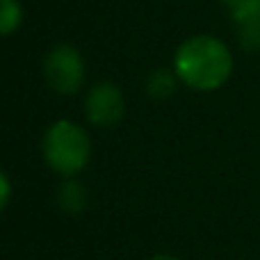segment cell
<instances>
[{"label": "cell", "mask_w": 260, "mask_h": 260, "mask_svg": "<svg viewBox=\"0 0 260 260\" xmlns=\"http://www.w3.org/2000/svg\"><path fill=\"white\" fill-rule=\"evenodd\" d=\"M176 76L197 91L219 89L233 73V55L224 41L208 35L189 37L174 57Z\"/></svg>", "instance_id": "obj_1"}, {"label": "cell", "mask_w": 260, "mask_h": 260, "mask_svg": "<svg viewBox=\"0 0 260 260\" xmlns=\"http://www.w3.org/2000/svg\"><path fill=\"white\" fill-rule=\"evenodd\" d=\"M91 155V144L87 133L71 121H57L48 128L44 137V157L59 174H78L87 167Z\"/></svg>", "instance_id": "obj_2"}, {"label": "cell", "mask_w": 260, "mask_h": 260, "mask_svg": "<svg viewBox=\"0 0 260 260\" xmlns=\"http://www.w3.org/2000/svg\"><path fill=\"white\" fill-rule=\"evenodd\" d=\"M44 73L46 82L50 85V89H55L57 94H76L82 87L85 80V62H82L80 53L71 46H57L46 55L44 62Z\"/></svg>", "instance_id": "obj_3"}, {"label": "cell", "mask_w": 260, "mask_h": 260, "mask_svg": "<svg viewBox=\"0 0 260 260\" xmlns=\"http://www.w3.org/2000/svg\"><path fill=\"white\" fill-rule=\"evenodd\" d=\"M123 96L121 89L110 82H101L89 91L85 101L87 119L96 126H114L123 117Z\"/></svg>", "instance_id": "obj_4"}, {"label": "cell", "mask_w": 260, "mask_h": 260, "mask_svg": "<svg viewBox=\"0 0 260 260\" xmlns=\"http://www.w3.org/2000/svg\"><path fill=\"white\" fill-rule=\"evenodd\" d=\"M21 5L18 0H0V35H12L21 25Z\"/></svg>", "instance_id": "obj_5"}, {"label": "cell", "mask_w": 260, "mask_h": 260, "mask_svg": "<svg viewBox=\"0 0 260 260\" xmlns=\"http://www.w3.org/2000/svg\"><path fill=\"white\" fill-rule=\"evenodd\" d=\"M240 27V41L247 50H258L260 48V14L249 16L238 23Z\"/></svg>", "instance_id": "obj_6"}, {"label": "cell", "mask_w": 260, "mask_h": 260, "mask_svg": "<svg viewBox=\"0 0 260 260\" xmlns=\"http://www.w3.org/2000/svg\"><path fill=\"white\" fill-rule=\"evenodd\" d=\"M174 85H176V78L169 71H155L151 76V80H148V94L153 99H167L174 91Z\"/></svg>", "instance_id": "obj_7"}, {"label": "cell", "mask_w": 260, "mask_h": 260, "mask_svg": "<svg viewBox=\"0 0 260 260\" xmlns=\"http://www.w3.org/2000/svg\"><path fill=\"white\" fill-rule=\"evenodd\" d=\"M221 3L231 9V16L235 23L260 14V0H221Z\"/></svg>", "instance_id": "obj_8"}, {"label": "cell", "mask_w": 260, "mask_h": 260, "mask_svg": "<svg viewBox=\"0 0 260 260\" xmlns=\"http://www.w3.org/2000/svg\"><path fill=\"white\" fill-rule=\"evenodd\" d=\"M59 201H62L64 208H69V201H73V210H78V208L82 206V201H85V197H82V189L78 187V183H67V185H64Z\"/></svg>", "instance_id": "obj_9"}, {"label": "cell", "mask_w": 260, "mask_h": 260, "mask_svg": "<svg viewBox=\"0 0 260 260\" xmlns=\"http://www.w3.org/2000/svg\"><path fill=\"white\" fill-rule=\"evenodd\" d=\"M9 194H12V185H9V178L3 174V171H0V210L7 206Z\"/></svg>", "instance_id": "obj_10"}, {"label": "cell", "mask_w": 260, "mask_h": 260, "mask_svg": "<svg viewBox=\"0 0 260 260\" xmlns=\"http://www.w3.org/2000/svg\"><path fill=\"white\" fill-rule=\"evenodd\" d=\"M151 260H176L174 256H153Z\"/></svg>", "instance_id": "obj_11"}]
</instances>
